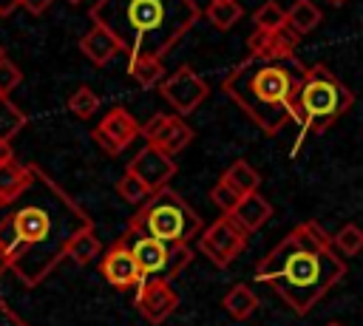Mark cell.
I'll return each mask as SVG.
<instances>
[{"label":"cell","mask_w":363,"mask_h":326,"mask_svg":"<svg viewBox=\"0 0 363 326\" xmlns=\"http://www.w3.org/2000/svg\"><path fill=\"white\" fill-rule=\"evenodd\" d=\"M91 224L94 218L85 207L31 162V181L9 204L0 227V249L9 258V272L28 289L40 286L65 258L68 241Z\"/></svg>","instance_id":"1"},{"label":"cell","mask_w":363,"mask_h":326,"mask_svg":"<svg viewBox=\"0 0 363 326\" xmlns=\"http://www.w3.org/2000/svg\"><path fill=\"white\" fill-rule=\"evenodd\" d=\"M343 278L346 264L318 221L292 227L255 266V281L272 286L295 315H309Z\"/></svg>","instance_id":"2"},{"label":"cell","mask_w":363,"mask_h":326,"mask_svg":"<svg viewBox=\"0 0 363 326\" xmlns=\"http://www.w3.org/2000/svg\"><path fill=\"white\" fill-rule=\"evenodd\" d=\"M201 17L196 0H96L91 20L111 31L128 62L162 60Z\"/></svg>","instance_id":"3"},{"label":"cell","mask_w":363,"mask_h":326,"mask_svg":"<svg viewBox=\"0 0 363 326\" xmlns=\"http://www.w3.org/2000/svg\"><path fill=\"white\" fill-rule=\"evenodd\" d=\"M289 62L247 57L221 82L224 96H230L264 136H275L289 122V96L298 79Z\"/></svg>","instance_id":"4"},{"label":"cell","mask_w":363,"mask_h":326,"mask_svg":"<svg viewBox=\"0 0 363 326\" xmlns=\"http://www.w3.org/2000/svg\"><path fill=\"white\" fill-rule=\"evenodd\" d=\"M295 68L301 71V77L295 79L289 96V119H295L303 133H323L337 116L352 108L354 94L323 62L306 65L295 60Z\"/></svg>","instance_id":"5"},{"label":"cell","mask_w":363,"mask_h":326,"mask_svg":"<svg viewBox=\"0 0 363 326\" xmlns=\"http://www.w3.org/2000/svg\"><path fill=\"white\" fill-rule=\"evenodd\" d=\"M199 232H201V218L187 204V198H182L170 187H162L136 210V215L128 221L122 235H145L167 247H190V241Z\"/></svg>","instance_id":"6"},{"label":"cell","mask_w":363,"mask_h":326,"mask_svg":"<svg viewBox=\"0 0 363 326\" xmlns=\"http://www.w3.org/2000/svg\"><path fill=\"white\" fill-rule=\"evenodd\" d=\"M116 241L128 247V252L133 255L142 278L173 281L193 261V249L190 247H167V244L145 238V235H119Z\"/></svg>","instance_id":"7"},{"label":"cell","mask_w":363,"mask_h":326,"mask_svg":"<svg viewBox=\"0 0 363 326\" xmlns=\"http://www.w3.org/2000/svg\"><path fill=\"white\" fill-rule=\"evenodd\" d=\"M199 238V252L216 266V269H224L227 264L235 261V255L247 247L250 235L235 224V218L230 213H224L221 218H216L204 232L196 235Z\"/></svg>","instance_id":"8"},{"label":"cell","mask_w":363,"mask_h":326,"mask_svg":"<svg viewBox=\"0 0 363 326\" xmlns=\"http://www.w3.org/2000/svg\"><path fill=\"white\" fill-rule=\"evenodd\" d=\"M162 96L167 99V105L176 111V116H187L193 113L207 96H210V85L190 68V65H179L173 74H167L159 82Z\"/></svg>","instance_id":"9"},{"label":"cell","mask_w":363,"mask_h":326,"mask_svg":"<svg viewBox=\"0 0 363 326\" xmlns=\"http://www.w3.org/2000/svg\"><path fill=\"white\" fill-rule=\"evenodd\" d=\"M139 136L147 139L150 147L162 150L164 156H176L182 153L190 142H193V128L182 119V116H167V113H153L145 125H139Z\"/></svg>","instance_id":"10"},{"label":"cell","mask_w":363,"mask_h":326,"mask_svg":"<svg viewBox=\"0 0 363 326\" xmlns=\"http://www.w3.org/2000/svg\"><path fill=\"white\" fill-rule=\"evenodd\" d=\"M136 136H139V122H136V119L130 116V111L122 108V105L111 108V111L102 116V122H99L96 128H91V139H94V145H96L105 156L122 153Z\"/></svg>","instance_id":"11"},{"label":"cell","mask_w":363,"mask_h":326,"mask_svg":"<svg viewBox=\"0 0 363 326\" xmlns=\"http://www.w3.org/2000/svg\"><path fill=\"white\" fill-rule=\"evenodd\" d=\"M133 306L139 309V315L159 326L164 323L176 306H179V292L170 286V281H162V278H142L136 283V298H133Z\"/></svg>","instance_id":"12"},{"label":"cell","mask_w":363,"mask_h":326,"mask_svg":"<svg viewBox=\"0 0 363 326\" xmlns=\"http://www.w3.org/2000/svg\"><path fill=\"white\" fill-rule=\"evenodd\" d=\"M125 170H128V173H133L145 187H150V190L156 193V190L167 187V184H170V179L176 176V162H173L170 156H164L162 150H156V147L145 145L142 150H136V156L128 162V167H125Z\"/></svg>","instance_id":"13"},{"label":"cell","mask_w":363,"mask_h":326,"mask_svg":"<svg viewBox=\"0 0 363 326\" xmlns=\"http://www.w3.org/2000/svg\"><path fill=\"white\" fill-rule=\"evenodd\" d=\"M301 43V34H295L289 26H281L278 31H252L247 37L250 57L272 60V62H289L295 57V45Z\"/></svg>","instance_id":"14"},{"label":"cell","mask_w":363,"mask_h":326,"mask_svg":"<svg viewBox=\"0 0 363 326\" xmlns=\"http://www.w3.org/2000/svg\"><path fill=\"white\" fill-rule=\"evenodd\" d=\"M99 272H102V278H105L113 289H130V286H136V283L142 281L133 255H130L128 247L119 244V241H113V244L99 255Z\"/></svg>","instance_id":"15"},{"label":"cell","mask_w":363,"mask_h":326,"mask_svg":"<svg viewBox=\"0 0 363 326\" xmlns=\"http://www.w3.org/2000/svg\"><path fill=\"white\" fill-rule=\"evenodd\" d=\"M79 51L96 65V68H102V65H108L116 54H122V45H119V40L111 34V31H105L102 26H91L82 37H79Z\"/></svg>","instance_id":"16"},{"label":"cell","mask_w":363,"mask_h":326,"mask_svg":"<svg viewBox=\"0 0 363 326\" xmlns=\"http://www.w3.org/2000/svg\"><path fill=\"white\" fill-rule=\"evenodd\" d=\"M233 218H235V224L247 232V235H252L255 230H261L269 218H272V204L255 190V193H247V196H241L238 198V204L233 207V213H230Z\"/></svg>","instance_id":"17"},{"label":"cell","mask_w":363,"mask_h":326,"mask_svg":"<svg viewBox=\"0 0 363 326\" xmlns=\"http://www.w3.org/2000/svg\"><path fill=\"white\" fill-rule=\"evenodd\" d=\"M31 181V162L23 164L14 156L0 162V204H11Z\"/></svg>","instance_id":"18"},{"label":"cell","mask_w":363,"mask_h":326,"mask_svg":"<svg viewBox=\"0 0 363 326\" xmlns=\"http://www.w3.org/2000/svg\"><path fill=\"white\" fill-rule=\"evenodd\" d=\"M99 255H102V241H99L94 224L85 227V230H79V232L68 241V247H65V258H68L71 264H77V266H88V264L96 261Z\"/></svg>","instance_id":"19"},{"label":"cell","mask_w":363,"mask_h":326,"mask_svg":"<svg viewBox=\"0 0 363 326\" xmlns=\"http://www.w3.org/2000/svg\"><path fill=\"white\" fill-rule=\"evenodd\" d=\"M218 181H224L230 190H235L238 196H247V193H255L258 187H261V173L247 162V159H235L224 173H221V179Z\"/></svg>","instance_id":"20"},{"label":"cell","mask_w":363,"mask_h":326,"mask_svg":"<svg viewBox=\"0 0 363 326\" xmlns=\"http://www.w3.org/2000/svg\"><path fill=\"white\" fill-rule=\"evenodd\" d=\"M221 306L224 312L233 317V320H247L255 309H258V295L247 286V283H235L227 289V295L221 298Z\"/></svg>","instance_id":"21"},{"label":"cell","mask_w":363,"mask_h":326,"mask_svg":"<svg viewBox=\"0 0 363 326\" xmlns=\"http://www.w3.org/2000/svg\"><path fill=\"white\" fill-rule=\"evenodd\" d=\"M323 11L312 3V0H295L289 9H286V26L295 31V34H309L318 23H320Z\"/></svg>","instance_id":"22"},{"label":"cell","mask_w":363,"mask_h":326,"mask_svg":"<svg viewBox=\"0 0 363 326\" xmlns=\"http://www.w3.org/2000/svg\"><path fill=\"white\" fill-rule=\"evenodd\" d=\"M128 74L142 88H159V82L167 77L162 60H150V57H139V60L128 62Z\"/></svg>","instance_id":"23"},{"label":"cell","mask_w":363,"mask_h":326,"mask_svg":"<svg viewBox=\"0 0 363 326\" xmlns=\"http://www.w3.org/2000/svg\"><path fill=\"white\" fill-rule=\"evenodd\" d=\"M28 125V116L9 99V96H0V142L11 145V139Z\"/></svg>","instance_id":"24"},{"label":"cell","mask_w":363,"mask_h":326,"mask_svg":"<svg viewBox=\"0 0 363 326\" xmlns=\"http://www.w3.org/2000/svg\"><path fill=\"white\" fill-rule=\"evenodd\" d=\"M204 17H207L216 28L227 31V28H233V26L244 17V9L238 6V0H221V3H210L207 11H204Z\"/></svg>","instance_id":"25"},{"label":"cell","mask_w":363,"mask_h":326,"mask_svg":"<svg viewBox=\"0 0 363 326\" xmlns=\"http://www.w3.org/2000/svg\"><path fill=\"white\" fill-rule=\"evenodd\" d=\"M116 196H119L122 201H128L130 207H136V210H139V207L153 196V190H150V187H145L133 173H128V170H125V173L119 176V181H116Z\"/></svg>","instance_id":"26"},{"label":"cell","mask_w":363,"mask_h":326,"mask_svg":"<svg viewBox=\"0 0 363 326\" xmlns=\"http://www.w3.org/2000/svg\"><path fill=\"white\" fill-rule=\"evenodd\" d=\"M332 238V247L337 255H346V258H354L360 249H363V230L357 224H343Z\"/></svg>","instance_id":"27"},{"label":"cell","mask_w":363,"mask_h":326,"mask_svg":"<svg viewBox=\"0 0 363 326\" xmlns=\"http://www.w3.org/2000/svg\"><path fill=\"white\" fill-rule=\"evenodd\" d=\"M252 23L258 31H278L281 26H286V9H281V3H275V0H267L255 9Z\"/></svg>","instance_id":"28"},{"label":"cell","mask_w":363,"mask_h":326,"mask_svg":"<svg viewBox=\"0 0 363 326\" xmlns=\"http://www.w3.org/2000/svg\"><path fill=\"white\" fill-rule=\"evenodd\" d=\"M96 108H99V96H96L88 85H79V88L68 96V111H71L74 116H79V119H91V116L96 113Z\"/></svg>","instance_id":"29"},{"label":"cell","mask_w":363,"mask_h":326,"mask_svg":"<svg viewBox=\"0 0 363 326\" xmlns=\"http://www.w3.org/2000/svg\"><path fill=\"white\" fill-rule=\"evenodd\" d=\"M238 198H241V196H238L235 190H230L224 181H216L213 190H210V201L221 210V215H224V213H233V207L238 204Z\"/></svg>","instance_id":"30"},{"label":"cell","mask_w":363,"mask_h":326,"mask_svg":"<svg viewBox=\"0 0 363 326\" xmlns=\"http://www.w3.org/2000/svg\"><path fill=\"white\" fill-rule=\"evenodd\" d=\"M23 82V71L11 62V60H0V96H9L17 85Z\"/></svg>","instance_id":"31"},{"label":"cell","mask_w":363,"mask_h":326,"mask_svg":"<svg viewBox=\"0 0 363 326\" xmlns=\"http://www.w3.org/2000/svg\"><path fill=\"white\" fill-rule=\"evenodd\" d=\"M0 326H28L6 300H0Z\"/></svg>","instance_id":"32"},{"label":"cell","mask_w":363,"mask_h":326,"mask_svg":"<svg viewBox=\"0 0 363 326\" xmlns=\"http://www.w3.org/2000/svg\"><path fill=\"white\" fill-rule=\"evenodd\" d=\"M51 3L54 0H20V6L31 14V17H40V14H45L48 9H51Z\"/></svg>","instance_id":"33"},{"label":"cell","mask_w":363,"mask_h":326,"mask_svg":"<svg viewBox=\"0 0 363 326\" xmlns=\"http://www.w3.org/2000/svg\"><path fill=\"white\" fill-rule=\"evenodd\" d=\"M14 9H20V0H0V20L9 17Z\"/></svg>","instance_id":"34"},{"label":"cell","mask_w":363,"mask_h":326,"mask_svg":"<svg viewBox=\"0 0 363 326\" xmlns=\"http://www.w3.org/2000/svg\"><path fill=\"white\" fill-rule=\"evenodd\" d=\"M14 156V150H11V145H6V142H0V162H6V159H11Z\"/></svg>","instance_id":"35"},{"label":"cell","mask_w":363,"mask_h":326,"mask_svg":"<svg viewBox=\"0 0 363 326\" xmlns=\"http://www.w3.org/2000/svg\"><path fill=\"white\" fill-rule=\"evenodd\" d=\"M6 272H9V258H6V252L0 249V278H3Z\"/></svg>","instance_id":"36"},{"label":"cell","mask_w":363,"mask_h":326,"mask_svg":"<svg viewBox=\"0 0 363 326\" xmlns=\"http://www.w3.org/2000/svg\"><path fill=\"white\" fill-rule=\"evenodd\" d=\"M6 215H9V204H0V227H3V221H6Z\"/></svg>","instance_id":"37"},{"label":"cell","mask_w":363,"mask_h":326,"mask_svg":"<svg viewBox=\"0 0 363 326\" xmlns=\"http://www.w3.org/2000/svg\"><path fill=\"white\" fill-rule=\"evenodd\" d=\"M329 3H332V6H343L346 0H329Z\"/></svg>","instance_id":"38"},{"label":"cell","mask_w":363,"mask_h":326,"mask_svg":"<svg viewBox=\"0 0 363 326\" xmlns=\"http://www.w3.org/2000/svg\"><path fill=\"white\" fill-rule=\"evenodd\" d=\"M65 3H71V6H77V3H82V0H65Z\"/></svg>","instance_id":"39"},{"label":"cell","mask_w":363,"mask_h":326,"mask_svg":"<svg viewBox=\"0 0 363 326\" xmlns=\"http://www.w3.org/2000/svg\"><path fill=\"white\" fill-rule=\"evenodd\" d=\"M3 57H6V51H3V45H0V60H3Z\"/></svg>","instance_id":"40"},{"label":"cell","mask_w":363,"mask_h":326,"mask_svg":"<svg viewBox=\"0 0 363 326\" xmlns=\"http://www.w3.org/2000/svg\"><path fill=\"white\" fill-rule=\"evenodd\" d=\"M326 326H340V323H326Z\"/></svg>","instance_id":"41"},{"label":"cell","mask_w":363,"mask_h":326,"mask_svg":"<svg viewBox=\"0 0 363 326\" xmlns=\"http://www.w3.org/2000/svg\"><path fill=\"white\" fill-rule=\"evenodd\" d=\"M210 3H221V0H210Z\"/></svg>","instance_id":"42"}]
</instances>
